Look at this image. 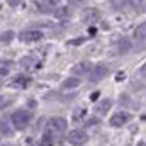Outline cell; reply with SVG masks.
Instances as JSON below:
<instances>
[{
  "instance_id": "6da1fadb",
  "label": "cell",
  "mask_w": 146,
  "mask_h": 146,
  "mask_svg": "<svg viewBox=\"0 0 146 146\" xmlns=\"http://www.w3.org/2000/svg\"><path fill=\"white\" fill-rule=\"evenodd\" d=\"M11 123H13L15 130H24L31 123V112L29 110H16L15 114L11 115Z\"/></svg>"
},
{
  "instance_id": "9c48e42d",
  "label": "cell",
  "mask_w": 146,
  "mask_h": 146,
  "mask_svg": "<svg viewBox=\"0 0 146 146\" xmlns=\"http://www.w3.org/2000/svg\"><path fill=\"white\" fill-rule=\"evenodd\" d=\"M110 106H112V101L110 99H101L99 103L96 105V114L98 115H105L106 112L110 110Z\"/></svg>"
},
{
  "instance_id": "9a60e30c",
  "label": "cell",
  "mask_w": 146,
  "mask_h": 146,
  "mask_svg": "<svg viewBox=\"0 0 146 146\" xmlns=\"http://www.w3.org/2000/svg\"><path fill=\"white\" fill-rule=\"evenodd\" d=\"M29 78H27V76H16L15 78V85L16 87H27V85H29Z\"/></svg>"
},
{
  "instance_id": "277c9868",
  "label": "cell",
  "mask_w": 146,
  "mask_h": 146,
  "mask_svg": "<svg viewBox=\"0 0 146 146\" xmlns=\"http://www.w3.org/2000/svg\"><path fill=\"white\" fill-rule=\"evenodd\" d=\"M90 70H92L90 72V81H94V83L101 81L103 78H106V74H108V67H106L105 63H99V65H96Z\"/></svg>"
},
{
  "instance_id": "ffe728a7",
  "label": "cell",
  "mask_w": 146,
  "mask_h": 146,
  "mask_svg": "<svg viewBox=\"0 0 146 146\" xmlns=\"http://www.w3.org/2000/svg\"><path fill=\"white\" fill-rule=\"evenodd\" d=\"M9 103H11V99L4 98V96H0V110H2V108H5V106H7Z\"/></svg>"
},
{
  "instance_id": "83f0119b",
  "label": "cell",
  "mask_w": 146,
  "mask_h": 146,
  "mask_svg": "<svg viewBox=\"0 0 146 146\" xmlns=\"http://www.w3.org/2000/svg\"><path fill=\"white\" fill-rule=\"evenodd\" d=\"M2 85H4V83H2V81H0V87H2Z\"/></svg>"
},
{
  "instance_id": "484cf974",
  "label": "cell",
  "mask_w": 146,
  "mask_h": 146,
  "mask_svg": "<svg viewBox=\"0 0 146 146\" xmlns=\"http://www.w3.org/2000/svg\"><path fill=\"white\" fill-rule=\"evenodd\" d=\"M83 0H70V4H81Z\"/></svg>"
},
{
  "instance_id": "8fae6325",
  "label": "cell",
  "mask_w": 146,
  "mask_h": 146,
  "mask_svg": "<svg viewBox=\"0 0 146 146\" xmlns=\"http://www.w3.org/2000/svg\"><path fill=\"white\" fill-rule=\"evenodd\" d=\"M133 38L135 40H139V42H144V38H146V24H139L137 25V29L133 31Z\"/></svg>"
},
{
  "instance_id": "4316f807",
  "label": "cell",
  "mask_w": 146,
  "mask_h": 146,
  "mask_svg": "<svg viewBox=\"0 0 146 146\" xmlns=\"http://www.w3.org/2000/svg\"><path fill=\"white\" fill-rule=\"evenodd\" d=\"M4 146H13V144H4Z\"/></svg>"
},
{
  "instance_id": "4fadbf2b",
  "label": "cell",
  "mask_w": 146,
  "mask_h": 146,
  "mask_svg": "<svg viewBox=\"0 0 146 146\" xmlns=\"http://www.w3.org/2000/svg\"><path fill=\"white\" fill-rule=\"evenodd\" d=\"M38 146H54L52 133H50V132H45V135H43V139L40 141V144H38Z\"/></svg>"
},
{
  "instance_id": "d6986e66",
  "label": "cell",
  "mask_w": 146,
  "mask_h": 146,
  "mask_svg": "<svg viewBox=\"0 0 146 146\" xmlns=\"http://www.w3.org/2000/svg\"><path fill=\"white\" fill-rule=\"evenodd\" d=\"M119 50H121V52H128V50H130V42H128V40H123L119 43Z\"/></svg>"
},
{
  "instance_id": "5b68a950",
  "label": "cell",
  "mask_w": 146,
  "mask_h": 146,
  "mask_svg": "<svg viewBox=\"0 0 146 146\" xmlns=\"http://www.w3.org/2000/svg\"><path fill=\"white\" fill-rule=\"evenodd\" d=\"M130 119H132V115L128 114V112H117V114H114V115L110 117V125L115 126V128H119L123 125H126Z\"/></svg>"
},
{
  "instance_id": "cb8c5ba5",
  "label": "cell",
  "mask_w": 146,
  "mask_h": 146,
  "mask_svg": "<svg viewBox=\"0 0 146 146\" xmlns=\"http://www.w3.org/2000/svg\"><path fill=\"white\" fill-rule=\"evenodd\" d=\"M117 80H125V72H119V74H117Z\"/></svg>"
},
{
  "instance_id": "7a4b0ae2",
  "label": "cell",
  "mask_w": 146,
  "mask_h": 146,
  "mask_svg": "<svg viewBox=\"0 0 146 146\" xmlns=\"http://www.w3.org/2000/svg\"><path fill=\"white\" fill-rule=\"evenodd\" d=\"M67 128V121L63 117H50L49 119V132L56 133V135H61Z\"/></svg>"
},
{
  "instance_id": "44dd1931",
  "label": "cell",
  "mask_w": 146,
  "mask_h": 146,
  "mask_svg": "<svg viewBox=\"0 0 146 146\" xmlns=\"http://www.w3.org/2000/svg\"><path fill=\"white\" fill-rule=\"evenodd\" d=\"M87 125H88V126H96V125H99V119H98V117H90Z\"/></svg>"
},
{
  "instance_id": "7402d4cb",
  "label": "cell",
  "mask_w": 146,
  "mask_h": 146,
  "mask_svg": "<svg viewBox=\"0 0 146 146\" xmlns=\"http://www.w3.org/2000/svg\"><path fill=\"white\" fill-rule=\"evenodd\" d=\"M7 4L11 5V7H16V5L20 4V0H7Z\"/></svg>"
},
{
  "instance_id": "3957f363",
  "label": "cell",
  "mask_w": 146,
  "mask_h": 146,
  "mask_svg": "<svg viewBox=\"0 0 146 146\" xmlns=\"http://www.w3.org/2000/svg\"><path fill=\"white\" fill-rule=\"evenodd\" d=\"M67 141L74 146H83L87 141H88V135L83 130H72L69 132V135H67Z\"/></svg>"
},
{
  "instance_id": "7c38bea8",
  "label": "cell",
  "mask_w": 146,
  "mask_h": 146,
  "mask_svg": "<svg viewBox=\"0 0 146 146\" xmlns=\"http://www.w3.org/2000/svg\"><path fill=\"white\" fill-rule=\"evenodd\" d=\"M80 85H81V80H80V78H76V76L67 78V80L63 81V88H76V87H80Z\"/></svg>"
},
{
  "instance_id": "2e32d148",
  "label": "cell",
  "mask_w": 146,
  "mask_h": 146,
  "mask_svg": "<svg viewBox=\"0 0 146 146\" xmlns=\"http://www.w3.org/2000/svg\"><path fill=\"white\" fill-rule=\"evenodd\" d=\"M13 38H15V33L13 31H4L2 35H0V42H2V43H9Z\"/></svg>"
},
{
  "instance_id": "ac0fdd59",
  "label": "cell",
  "mask_w": 146,
  "mask_h": 146,
  "mask_svg": "<svg viewBox=\"0 0 146 146\" xmlns=\"http://www.w3.org/2000/svg\"><path fill=\"white\" fill-rule=\"evenodd\" d=\"M54 16L56 18H65V16H69V9L67 7H58L54 11Z\"/></svg>"
},
{
  "instance_id": "603a6c76",
  "label": "cell",
  "mask_w": 146,
  "mask_h": 146,
  "mask_svg": "<svg viewBox=\"0 0 146 146\" xmlns=\"http://www.w3.org/2000/svg\"><path fill=\"white\" fill-rule=\"evenodd\" d=\"M9 72V69H5V67H0V76H5Z\"/></svg>"
},
{
  "instance_id": "30bf717a",
  "label": "cell",
  "mask_w": 146,
  "mask_h": 146,
  "mask_svg": "<svg viewBox=\"0 0 146 146\" xmlns=\"http://www.w3.org/2000/svg\"><path fill=\"white\" fill-rule=\"evenodd\" d=\"M20 65L25 67V69H40V63H38L36 58H33V56H25V58H22Z\"/></svg>"
},
{
  "instance_id": "5bb4252c",
  "label": "cell",
  "mask_w": 146,
  "mask_h": 146,
  "mask_svg": "<svg viewBox=\"0 0 146 146\" xmlns=\"http://www.w3.org/2000/svg\"><path fill=\"white\" fill-rule=\"evenodd\" d=\"M132 5H133V9H137L139 13H144V9H146V0H130Z\"/></svg>"
},
{
  "instance_id": "52a82bcc",
  "label": "cell",
  "mask_w": 146,
  "mask_h": 146,
  "mask_svg": "<svg viewBox=\"0 0 146 146\" xmlns=\"http://www.w3.org/2000/svg\"><path fill=\"white\" fill-rule=\"evenodd\" d=\"M90 69H92V65L88 63V61H81V63H78V65L72 67V72H74L76 76H83V74H88Z\"/></svg>"
},
{
  "instance_id": "8992f818",
  "label": "cell",
  "mask_w": 146,
  "mask_h": 146,
  "mask_svg": "<svg viewBox=\"0 0 146 146\" xmlns=\"http://www.w3.org/2000/svg\"><path fill=\"white\" fill-rule=\"evenodd\" d=\"M81 20H83V24H87V25L96 24V22L99 20V11L98 9H85V11H83Z\"/></svg>"
},
{
  "instance_id": "ba28073f",
  "label": "cell",
  "mask_w": 146,
  "mask_h": 146,
  "mask_svg": "<svg viewBox=\"0 0 146 146\" xmlns=\"http://www.w3.org/2000/svg\"><path fill=\"white\" fill-rule=\"evenodd\" d=\"M42 38V33L38 31H24L20 33V40L22 42H38Z\"/></svg>"
},
{
  "instance_id": "e0dca14e",
  "label": "cell",
  "mask_w": 146,
  "mask_h": 146,
  "mask_svg": "<svg viewBox=\"0 0 146 146\" xmlns=\"http://www.w3.org/2000/svg\"><path fill=\"white\" fill-rule=\"evenodd\" d=\"M0 130H2V133H4V135H13V128L9 126L7 119H4V121H2V126H0Z\"/></svg>"
},
{
  "instance_id": "d4e9b609",
  "label": "cell",
  "mask_w": 146,
  "mask_h": 146,
  "mask_svg": "<svg viewBox=\"0 0 146 146\" xmlns=\"http://www.w3.org/2000/svg\"><path fill=\"white\" fill-rule=\"evenodd\" d=\"M98 96H99V92H94L92 96H90V99H92V101H94V99H98Z\"/></svg>"
}]
</instances>
